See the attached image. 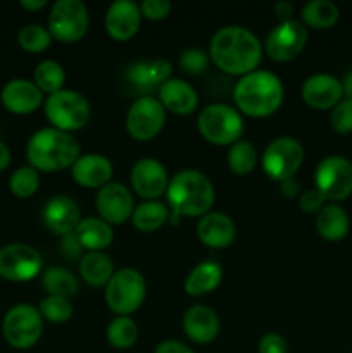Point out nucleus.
Wrapping results in <instances>:
<instances>
[{"mask_svg": "<svg viewBox=\"0 0 352 353\" xmlns=\"http://www.w3.org/2000/svg\"><path fill=\"white\" fill-rule=\"evenodd\" d=\"M209 57L221 71L245 76L257 69L262 57V45L247 28L224 26L211 38Z\"/></svg>", "mask_w": 352, "mask_h": 353, "instance_id": "f257e3e1", "label": "nucleus"}, {"mask_svg": "<svg viewBox=\"0 0 352 353\" xmlns=\"http://www.w3.org/2000/svg\"><path fill=\"white\" fill-rule=\"evenodd\" d=\"M169 221L178 224L179 217H202L214 203V186L200 171L186 169L169 179L166 190Z\"/></svg>", "mask_w": 352, "mask_h": 353, "instance_id": "f03ea898", "label": "nucleus"}, {"mask_svg": "<svg viewBox=\"0 0 352 353\" xmlns=\"http://www.w3.org/2000/svg\"><path fill=\"white\" fill-rule=\"evenodd\" d=\"M282 79L269 71L255 69L242 76L233 88V100L238 112L251 117H268L283 103Z\"/></svg>", "mask_w": 352, "mask_h": 353, "instance_id": "7ed1b4c3", "label": "nucleus"}, {"mask_svg": "<svg viewBox=\"0 0 352 353\" xmlns=\"http://www.w3.org/2000/svg\"><path fill=\"white\" fill-rule=\"evenodd\" d=\"M79 157V143L71 133L43 128L31 134L26 145V159L37 171L55 172L72 168Z\"/></svg>", "mask_w": 352, "mask_h": 353, "instance_id": "20e7f679", "label": "nucleus"}, {"mask_svg": "<svg viewBox=\"0 0 352 353\" xmlns=\"http://www.w3.org/2000/svg\"><path fill=\"white\" fill-rule=\"evenodd\" d=\"M197 128L204 140L209 143L231 147L244 134V119L242 114L228 103H211L200 110Z\"/></svg>", "mask_w": 352, "mask_h": 353, "instance_id": "39448f33", "label": "nucleus"}, {"mask_svg": "<svg viewBox=\"0 0 352 353\" xmlns=\"http://www.w3.org/2000/svg\"><path fill=\"white\" fill-rule=\"evenodd\" d=\"M147 293L145 278L137 269L124 268L106 285V303L117 316H130L141 307Z\"/></svg>", "mask_w": 352, "mask_h": 353, "instance_id": "423d86ee", "label": "nucleus"}, {"mask_svg": "<svg viewBox=\"0 0 352 353\" xmlns=\"http://www.w3.org/2000/svg\"><path fill=\"white\" fill-rule=\"evenodd\" d=\"M45 116L55 130L78 131L90 121V103L75 90H61L45 100Z\"/></svg>", "mask_w": 352, "mask_h": 353, "instance_id": "0eeeda50", "label": "nucleus"}, {"mask_svg": "<svg viewBox=\"0 0 352 353\" xmlns=\"http://www.w3.org/2000/svg\"><path fill=\"white\" fill-rule=\"evenodd\" d=\"M2 333L7 343L17 350L35 347L43 333V317L37 307L30 303H17L10 307L2 321Z\"/></svg>", "mask_w": 352, "mask_h": 353, "instance_id": "6e6552de", "label": "nucleus"}, {"mask_svg": "<svg viewBox=\"0 0 352 353\" xmlns=\"http://www.w3.org/2000/svg\"><path fill=\"white\" fill-rule=\"evenodd\" d=\"M304 161V147L293 137H278L262 152L261 165L273 181H286L295 176Z\"/></svg>", "mask_w": 352, "mask_h": 353, "instance_id": "1a4fd4ad", "label": "nucleus"}, {"mask_svg": "<svg viewBox=\"0 0 352 353\" xmlns=\"http://www.w3.org/2000/svg\"><path fill=\"white\" fill-rule=\"evenodd\" d=\"M48 33L62 43H75L88 30V10L81 0H57L48 14Z\"/></svg>", "mask_w": 352, "mask_h": 353, "instance_id": "9d476101", "label": "nucleus"}, {"mask_svg": "<svg viewBox=\"0 0 352 353\" xmlns=\"http://www.w3.org/2000/svg\"><path fill=\"white\" fill-rule=\"evenodd\" d=\"M314 181L330 203L345 200L352 193V162L342 155H328L317 164Z\"/></svg>", "mask_w": 352, "mask_h": 353, "instance_id": "9b49d317", "label": "nucleus"}, {"mask_svg": "<svg viewBox=\"0 0 352 353\" xmlns=\"http://www.w3.org/2000/svg\"><path fill=\"white\" fill-rule=\"evenodd\" d=\"M166 123V109L159 99L144 95L131 103L126 114V130L137 141H148L157 137Z\"/></svg>", "mask_w": 352, "mask_h": 353, "instance_id": "f8f14e48", "label": "nucleus"}, {"mask_svg": "<svg viewBox=\"0 0 352 353\" xmlns=\"http://www.w3.org/2000/svg\"><path fill=\"white\" fill-rule=\"evenodd\" d=\"M41 271V255L26 243H9L0 248V278L12 283H26Z\"/></svg>", "mask_w": 352, "mask_h": 353, "instance_id": "ddd939ff", "label": "nucleus"}, {"mask_svg": "<svg viewBox=\"0 0 352 353\" xmlns=\"http://www.w3.org/2000/svg\"><path fill=\"white\" fill-rule=\"evenodd\" d=\"M307 43V30L295 19L280 23L268 33L264 41L266 54L275 62H289L300 55Z\"/></svg>", "mask_w": 352, "mask_h": 353, "instance_id": "4468645a", "label": "nucleus"}, {"mask_svg": "<svg viewBox=\"0 0 352 353\" xmlns=\"http://www.w3.org/2000/svg\"><path fill=\"white\" fill-rule=\"evenodd\" d=\"M95 207L100 219L107 224H123L133 216V195L124 185L110 181L97 193Z\"/></svg>", "mask_w": 352, "mask_h": 353, "instance_id": "2eb2a0df", "label": "nucleus"}, {"mask_svg": "<svg viewBox=\"0 0 352 353\" xmlns=\"http://www.w3.org/2000/svg\"><path fill=\"white\" fill-rule=\"evenodd\" d=\"M130 181L135 193L147 200H155L166 193L169 185L166 168L155 159H140L131 168Z\"/></svg>", "mask_w": 352, "mask_h": 353, "instance_id": "dca6fc26", "label": "nucleus"}, {"mask_svg": "<svg viewBox=\"0 0 352 353\" xmlns=\"http://www.w3.org/2000/svg\"><path fill=\"white\" fill-rule=\"evenodd\" d=\"M302 100L316 110H328L333 109L344 97V88H342V81L335 76L326 74V72H320V74H313L304 81L302 90Z\"/></svg>", "mask_w": 352, "mask_h": 353, "instance_id": "f3484780", "label": "nucleus"}, {"mask_svg": "<svg viewBox=\"0 0 352 353\" xmlns=\"http://www.w3.org/2000/svg\"><path fill=\"white\" fill-rule=\"evenodd\" d=\"M140 6L133 0H116L109 6L106 14V31L116 41H126L137 34L140 28Z\"/></svg>", "mask_w": 352, "mask_h": 353, "instance_id": "a211bd4d", "label": "nucleus"}, {"mask_svg": "<svg viewBox=\"0 0 352 353\" xmlns=\"http://www.w3.org/2000/svg\"><path fill=\"white\" fill-rule=\"evenodd\" d=\"M0 100L9 112L26 116L35 112L43 102V93L30 79L16 78L6 83L0 92Z\"/></svg>", "mask_w": 352, "mask_h": 353, "instance_id": "6ab92c4d", "label": "nucleus"}, {"mask_svg": "<svg viewBox=\"0 0 352 353\" xmlns=\"http://www.w3.org/2000/svg\"><path fill=\"white\" fill-rule=\"evenodd\" d=\"M43 224L55 234L68 236L75 233L76 226L79 224V207L71 196L57 195L52 196L43 207L41 212Z\"/></svg>", "mask_w": 352, "mask_h": 353, "instance_id": "aec40b11", "label": "nucleus"}, {"mask_svg": "<svg viewBox=\"0 0 352 353\" xmlns=\"http://www.w3.org/2000/svg\"><path fill=\"white\" fill-rule=\"evenodd\" d=\"M113 162L100 154L79 155L72 164L71 176L76 185L83 188H102L109 185L113 178Z\"/></svg>", "mask_w": 352, "mask_h": 353, "instance_id": "412c9836", "label": "nucleus"}, {"mask_svg": "<svg viewBox=\"0 0 352 353\" xmlns=\"http://www.w3.org/2000/svg\"><path fill=\"white\" fill-rule=\"evenodd\" d=\"M221 323L217 314L207 305H193L183 316V331L193 343L207 345L219 334Z\"/></svg>", "mask_w": 352, "mask_h": 353, "instance_id": "4be33fe9", "label": "nucleus"}, {"mask_svg": "<svg viewBox=\"0 0 352 353\" xmlns=\"http://www.w3.org/2000/svg\"><path fill=\"white\" fill-rule=\"evenodd\" d=\"M197 236L209 248H226L237 236L233 219L223 212H207L197 223Z\"/></svg>", "mask_w": 352, "mask_h": 353, "instance_id": "5701e85b", "label": "nucleus"}, {"mask_svg": "<svg viewBox=\"0 0 352 353\" xmlns=\"http://www.w3.org/2000/svg\"><path fill=\"white\" fill-rule=\"evenodd\" d=\"M159 102L169 112L188 116L199 105V95L185 79L171 78L159 88Z\"/></svg>", "mask_w": 352, "mask_h": 353, "instance_id": "b1692460", "label": "nucleus"}, {"mask_svg": "<svg viewBox=\"0 0 352 353\" xmlns=\"http://www.w3.org/2000/svg\"><path fill=\"white\" fill-rule=\"evenodd\" d=\"M171 64L166 59H155L150 62H138L126 71L128 79L141 92L161 88L168 79H171Z\"/></svg>", "mask_w": 352, "mask_h": 353, "instance_id": "393cba45", "label": "nucleus"}, {"mask_svg": "<svg viewBox=\"0 0 352 353\" xmlns=\"http://www.w3.org/2000/svg\"><path fill=\"white\" fill-rule=\"evenodd\" d=\"M76 240L88 252H102L113 243V228L100 217H85L75 230Z\"/></svg>", "mask_w": 352, "mask_h": 353, "instance_id": "a878e982", "label": "nucleus"}, {"mask_svg": "<svg viewBox=\"0 0 352 353\" xmlns=\"http://www.w3.org/2000/svg\"><path fill=\"white\" fill-rule=\"evenodd\" d=\"M223 269L217 262L204 261L190 271L185 279V293L190 296H202L214 292L221 285Z\"/></svg>", "mask_w": 352, "mask_h": 353, "instance_id": "bb28decb", "label": "nucleus"}, {"mask_svg": "<svg viewBox=\"0 0 352 353\" xmlns=\"http://www.w3.org/2000/svg\"><path fill=\"white\" fill-rule=\"evenodd\" d=\"M351 221L344 207L338 203H326L316 216V230L326 241H338L347 236Z\"/></svg>", "mask_w": 352, "mask_h": 353, "instance_id": "cd10ccee", "label": "nucleus"}, {"mask_svg": "<svg viewBox=\"0 0 352 353\" xmlns=\"http://www.w3.org/2000/svg\"><path fill=\"white\" fill-rule=\"evenodd\" d=\"M79 274L90 286H106L114 274L113 261L104 252H88L79 261Z\"/></svg>", "mask_w": 352, "mask_h": 353, "instance_id": "c85d7f7f", "label": "nucleus"}, {"mask_svg": "<svg viewBox=\"0 0 352 353\" xmlns=\"http://www.w3.org/2000/svg\"><path fill=\"white\" fill-rule=\"evenodd\" d=\"M169 219V209L166 203L157 200H147L135 207L131 223L141 233H152V231L161 230Z\"/></svg>", "mask_w": 352, "mask_h": 353, "instance_id": "c756f323", "label": "nucleus"}, {"mask_svg": "<svg viewBox=\"0 0 352 353\" xmlns=\"http://www.w3.org/2000/svg\"><path fill=\"white\" fill-rule=\"evenodd\" d=\"M304 26L314 30H328L333 26L340 17V10L331 0H311L302 7Z\"/></svg>", "mask_w": 352, "mask_h": 353, "instance_id": "7c9ffc66", "label": "nucleus"}, {"mask_svg": "<svg viewBox=\"0 0 352 353\" xmlns=\"http://www.w3.org/2000/svg\"><path fill=\"white\" fill-rule=\"evenodd\" d=\"M41 286L48 296L71 299L78 292V279L64 268H50L41 276Z\"/></svg>", "mask_w": 352, "mask_h": 353, "instance_id": "2f4dec72", "label": "nucleus"}, {"mask_svg": "<svg viewBox=\"0 0 352 353\" xmlns=\"http://www.w3.org/2000/svg\"><path fill=\"white\" fill-rule=\"evenodd\" d=\"M33 83L38 86V90H40L41 93L54 95V93L64 90L66 72L59 62L50 61V59H48V61H41L40 64L35 68Z\"/></svg>", "mask_w": 352, "mask_h": 353, "instance_id": "473e14b6", "label": "nucleus"}, {"mask_svg": "<svg viewBox=\"0 0 352 353\" xmlns=\"http://www.w3.org/2000/svg\"><path fill=\"white\" fill-rule=\"evenodd\" d=\"M257 150L247 140H238L237 143L231 145L226 155L228 168H230L231 172H235L238 176H245L254 171L255 165H257Z\"/></svg>", "mask_w": 352, "mask_h": 353, "instance_id": "72a5a7b5", "label": "nucleus"}, {"mask_svg": "<svg viewBox=\"0 0 352 353\" xmlns=\"http://www.w3.org/2000/svg\"><path fill=\"white\" fill-rule=\"evenodd\" d=\"M138 338V326L131 317L128 316H117L107 326V341L113 345L114 348H124L133 347L135 341Z\"/></svg>", "mask_w": 352, "mask_h": 353, "instance_id": "f704fd0d", "label": "nucleus"}, {"mask_svg": "<svg viewBox=\"0 0 352 353\" xmlns=\"http://www.w3.org/2000/svg\"><path fill=\"white\" fill-rule=\"evenodd\" d=\"M9 188L12 195H16L17 199H30L40 188L38 171L31 168V165H23V168L16 169L9 179Z\"/></svg>", "mask_w": 352, "mask_h": 353, "instance_id": "c9c22d12", "label": "nucleus"}, {"mask_svg": "<svg viewBox=\"0 0 352 353\" xmlns=\"http://www.w3.org/2000/svg\"><path fill=\"white\" fill-rule=\"evenodd\" d=\"M17 43L23 50L38 54V52L48 48V45L52 43V34L48 33L47 28L40 26V24H26L17 33Z\"/></svg>", "mask_w": 352, "mask_h": 353, "instance_id": "e433bc0d", "label": "nucleus"}, {"mask_svg": "<svg viewBox=\"0 0 352 353\" xmlns=\"http://www.w3.org/2000/svg\"><path fill=\"white\" fill-rule=\"evenodd\" d=\"M38 312L45 321L54 324L68 323L72 317V305L69 299L62 296H45L38 305Z\"/></svg>", "mask_w": 352, "mask_h": 353, "instance_id": "4c0bfd02", "label": "nucleus"}, {"mask_svg": "<svg viewBox=\"0 0 352 353\" xmlns=\"http://www.w3.org/2000/svg\"><path fill=\"white\" fill-rule=\"evenodd\" d=\"M330 124L337 133L349 134L352 133V100L342 99L337 105L331 109Z\"/></svg>", "mask_w": 352, "mask_h": 353, "instance_id": "58836bf2", "label": "nucleus"}, {"mask_svg": "<svg viewBox=\"0 0 352 353\" xmlns=\"http://www.w3.org/2000/svg\"><path fill=\"white\" fill-rule=\"evenodd\" d=\"M209 65V55L199 48H188L179 55V68L186 74H202Z\"/></svg>", "mask_w": 352, "mask_h": 353, "instance_id": "ea45409f", "label": "nucleus"}, {"mask_svg": "<svg viewBox=\"0 0 352 353\" xmlns=\"http://www.w3.org/2000/svg\"><path fill=\"white\" fill-rule=\"evenodd\" d=\"M140 12L145 19L161 21L171 12V2L169 0H144L140 3Z\"/></svg>", "mask_w": 352, "mask_h": 353, "instance_id": "a19ab883", "label": "nucleus"}, {"mask_svg": "<svg viewBox=\"0 0 352 353\" xmlns=\"http://www.w3.org/2000/svg\"><path fill=\"white\" fill-rule=\"evenodd\" d=\"M328 200L324 199L323 193L320 190H306L302 195L299 196V207L302 212L306 214H317L324 205H326Z\"/></svg>", "mask_w": 352, "mask_h": 353, "instance_id": "79ce46f5", "label": "nucleus"}, {"mask_svg": "<svg viewBox=\"0 0 352 353\" xmlns=\"http://www.w3.org/2000/svg\"><path fill=\"white\" fill-rule=\"evenodd\" d=\"M259 353H286L289 352V345L286 340L278 333H268L259 340L257 345Z\"/></svg>", "mask_w": 352, "mask_h": 353, "instance_id": "37998d69", "label": "nucleus"}, {"mask_svg": "<svg viewBox=\"0 0 352 353\" xmlns=\"http://www.w3.org/2000/svg\"><path fill=\"white\" fill-rule=\"evenodd\" d=\"M154 353H195L190 347H186L185 343L176 340H166L155 347Z\"/></svg>", "mask_w": 352, "mask_h": 353, "instance_id": "c03bdc74", "label": "nucleus"}, {"mask_svg": "<svg viewBox=\"0 0 352 353\" xmlns=\"http://www.w3.org/2000/svg\"><path fill=\"white\" fill-rule=\"evenodd\" d=\"M275 12L276 17L280 19V23H285V21H290L293 16V6L286 0H282V2L275 3Z\"/></svg>", "mask_w": 352, "mask_h": 353, "instance_id": "a18cd8bd", "label": "nucleus"}, {"mask_svg": "<svg viewBox=\"0 0 352 353\" xmlns=\"http://www.w3.org/2000/svg\"><path fill=\"white\" fill-rule=\"evenodd\" d=\"M62 247H64V252L68 255H71V257H76V255L81 254L83 247L79 245V241L76 240L75 233L68 234V236H64V241H62Z\"/></svg>", "mask_w": 352, "mask_h": 353, "instance_id": "49530a36", "label": "nucleus"}, {"mask_svg": "<svg viewBox=\"0 0 352 353\" xmlns=\"http://www.w3.org/2000/svg\"><path fill=\"white\" fill-rule=\"evenodd\" d=\"M280 192L283 193V196L292 199V196H295L297 193H299V183H297L293 178L286 179V181H282L280 183Z\"/></svg>", "mask_w": 352, "mask_h": 353, "instance_id": "de8ad7c7", "label": "nucleus"}, {"mask_svg": "<svg viewBox=\"0 0 352 353\" xmlns=\"http://www.w3.org/2000/svg\"><path fill=\"white\" fill-rule=\"evenodd\" d=\"M19 6L26 10H40L47 6V0H21Z\"/></svg>", "mask_w": 352, "mask_h": 353, "instance_id": "09e8293b", "label": "nucleus"}, {"mask_svg": "<svg viewBox=\"0 0 352 353\" xmlns=\"http://www.w3.org/2000/svg\"><path fill=\"white\" fill-rule=\"evenodd\" d=\"M9 162H10L9 148H7V145L3 143V141H0V171L7 169Z\"/></svg>", "mask_w": 352, "mask_h": 353, "instance_id": "8fccbe9b", "label": "nucleus"}, {"mask_svg": "<svg viewBox=\"0 0 352 353\" xmlns=\"http://www.w3.org/2000/svg\"><path fill=\"white\" fill-rule=\"evenodd\" d=\"M342 88H344V95L345 99L352 100V69L345 74L344 81H342Z\"/></svg>", "mask_w": 352, "mask_h": 353, "instance_id": "3c124183", "label": "nucleus"}]
</instances>
